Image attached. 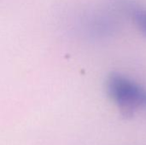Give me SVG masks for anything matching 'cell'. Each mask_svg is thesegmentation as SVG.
Segmentation results:
<instances>
[{
  "label": "cell",
  "instance_id": "obj_1",
  "mask_svg": "<svg viewBox=\"0 0 146 145\" xmlns=\"http://www.w3.org/2000/svg\"><path fill=\"white\" fill-rule=\"evenodd\" d=\"M106 92L120 111L126 116H133L146 109V88L121 73H111L105 82Z\"/></svg>",
  "mask_w": 146,
  "mask_h": 145
},
{
  "label": "cell",
  "instance_id": "obj_2",
  "mask_svg": "<svg viewBox=\"0 0 146 145\" xmlns=\"http://www.w3.org/2000/svg\"><path fill=\"white\" fill-rule=\"evenodd\" d=\"M135 25L140 32L146 38V9H136L133 14Z\"/></svg>",
  "mask_w": 146,
  "mask_h": 145
}]
</instances>
